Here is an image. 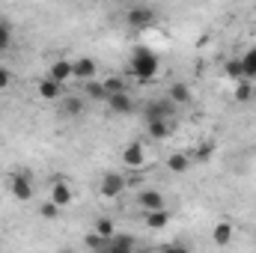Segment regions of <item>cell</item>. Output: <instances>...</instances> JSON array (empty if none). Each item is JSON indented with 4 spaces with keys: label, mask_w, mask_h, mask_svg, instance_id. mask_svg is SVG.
I'll return each mask as SVG.
<instances>
[{
    "label": "cell",
    "mask_w": 256,
    "mask_h": 253,
    "mask_svg": "<svg viewBox=\"0 0 256 253\" xmlns=\"http://www.w3.org/2000/svg\"><path fill=\"white\" fill-rule=\"evenodd\" d=\"M158 68H161V60H158V54H152L149 48H137V51L131 54V63H128V74H131V78H137V80H152V78L158 74Z\"/></svg>",
    "instance_id": "6da1fadb"
},
{
    "label": "cell",
    "mask_w": 256,
    "mask_h": 253,
    "mask_svg": "<svg viewBox=\"0 0 256 253\" xmlns=\"http://www.w3.org/2000/svg\"><path fill=\"white\" fill-rule=\"evenodd\" d=\"M176 116V104L170 98H155L146 104V122H173Z\"/></svg>",
    "instance_id": "7a4b0ae2"
},
{
    "label": "cell",
    "mask_w": 256,
    "mask_h": 253,
    "mask_svg": "<svg viewBox=\"0 0 256 253\" xmlns=\"http://www.w3.org/2000/svg\"><path fill=\"white\" fill-rule=\"evenodd\" d=\"M6 188L9 194L15 196V200H21V202H27V200H33V179L27 176V173H12L9 179H6Z\"/></svg>",
    "instance_id": "3957f363"
},
{
    "label": "cell",
    "mask_w": 256,
    "mask_h": 253,
    "mask_svg": "<svg viewBox=\"0 0 256 253\" xmlns=\"http://www.w3.org/2000/svg\"><path fill=\"white\" fill-rule=\"evenodd\" d=\"M126 188H128L126 176H122V173H114V170H110V173H104V176H102L98 194H102L104 200H116V196H120V194H122Z\"/></svg>",
    "instance_id": "277c9868"
},
{
    "label": "cell",
    "mask_w": 256,
    "mask_h": 253,
    "mask_svg": "<svg viewBox=\"0 0 256 253\" xmlns=\"http://www.w3.org/2000/svg\"><path fill=\"white\" fill-rule=\"evenodd\" d=\"M155 18H158V12L152 9V6H131L126 12V21L131 27H137V30H146V27H152L155 24Z\"/></svg>",
    "instance_id": "5b68a950"
},
{
    "label": "cell",
    "mask_w": 256,
    "mask_h": 253,
    "mask_svg": "<svg viewBox=\"0 0 256 253\" xmlns=\"http://www.w3.org/2000/svg\"><path fill=\"white\" fill-rule=\"evenodd\" d=\"M122 164L131 170H140L146 164V152H143V143H128L122 149Z\"/></svg>",
    "instance_id": "8992f818"
},
{
    "label": "cell",
    "mask_w": 256,
    "mask_h": 253,
    "mask_svg": "<svg viewBox=\"0 0 256 253\" xmlns=\"http://www.w3.org/2000/svg\"><path fill=\"white\" fill-rule=\"evenodd\" d=\"M96 72H98V66L92 57H80V60H74L72 63V78H80V80H96Z\"/></svg>",
    "instance_id": "52a82bcc"
},
{
    "label": "cell",
    "mask_w": 256,
    "mask_h": 253,
    "mask_svg": "<svg viewBox=\"0 0 256 253\" xmlns=\"http://www.w3.org/2000/svg\"><path fill=\"white\" fill-rule=\"evenodd\" d=\"M134 250H137L134 238H131V236H120V232H116V236L104 244V250H102V253H134Z\"/></svg>",
    "instance_id": "ba28073f"
},
{
    "label": "cell",
    "mask_w": 256,
    "mask_h": 253,
    "mask_svg": "<svg viewBox=\"0 0 256 253\" xmlns=\"http://www.w3.org/2000/svg\"><path fill=\"white\" fill-rule=\"evenodd\" d=\"M60 104H63V114L68 116V120H78V116L86 110L84 96H63V98H60Z\"/></svg>",
    "instance_id": "9c48e42d"
},
{
    "label": "cell",
    "mask_w": 256,
    "mask_h": 253,
    "mask_svg": "<svg viewBox=\"0 0 256 253\" xmlns=\"http://www.w3.org/2000/svg\"><path fill=\"white\" fill-rule=\"evenodd\" d=\"M140 208L149 214V212H161L164 208V196H161V190H140Z\"/></svg>",
    "instance_id": "30bf717a"
},
{
    "label": "cell",
    "mask_w": 256,
    "mask_h": 253,
    "mask_svg": "<svg viewBox=\"0 0 256 253\" xmlns=\"http://www.w3.org/2000/svg\"><path fill=\"white\" fill-rule=\"evenodd\" d=\"M72 200H74V194H72V188H68L66 182H54V185H51V202H54L57 208L72 206Z\"/></svg>",
    "instance_id": "8fae6325"
},
{
    "label": "cell",
    "mask_w": 256,
    "mask_h": 253,
    "mask_svg": "<svg viewBox=\"0 0 256 253\" xmlns=\"http://www.w3.org/2000/svg\"><path fill=\"white\" fill-rule=\"evenodd\" d=\"M39 98H45V102H60V98H63V84L45 78V80L39 84Z\"/></svg>",
    "instance_id": "7c38bea8"
},
{
    "label": "cell",
    "mask_w": 256,
    "mask_h": 253,
    "mask_svg": "<svg viewBox=\"0 0 256 253\" xmlns=\"http://www.w3.org/2000/svg\"><path fill=\"white\" fill-rule=\"evenodd\" d=\"M232 232H236V230H232V224L220 220V224H218V226L212 230V242H214L218 248H226V244L232 242Z\"/></svg>",
    "instance_id": "4fadbf2b"
},
{
    "label": "cell",
    "mask_w": 256,
    "mask_h": 253,
    "mask_svg": "<svg viewBox=\"0 0 256 253\" xmlns=\"http://www.w3.org/2000/svg\"><path fill=\"white\" fill-rule=\"evenodd\" d=\"M108 108H110L114 114H131V110H134V98H131L128 92H122V96H110V98H108Z\"/></svg>",
    "instance_id": "5bb4252c"
},
{
    "label": "cell",
    "mask_w": 256,
    "mask_h": 253,
    "mask_svg": "<svg viewBox=\"0 0 256 253\" xmlns=\"http://www.w3.org/2000/svg\"><path fill=\"white\" fill-rule=\"evenodd\" d=\"M167 98H170L173 104H188V102H191V86L179 80V84H173V86H170V92H167Z\"/></svg>",
    "instance_id": "9a60e30c"
},
{
    "label": "cell",
    "mask_w": 256,
    "mask_h": 253,
    "mask_svg": "<svg viewBox=\"0 0 256 253\" xmlns=\"http://www.w3.org/2000/svg\"><path fill=\"white\" fill-rule=\"evenodd\" d=\"M48 78H51V80H57V84H66V80L72 78V63H66V60H57V63L51 66Z\"/></svg>",
    "instance_id": "2e32d148"
},
{
    "label": "cell",
    "mask_w": 256,
    "mask_h": 253,
    "mask_svg": "<svg viewBox=\"0 0 256 253\" xmlns=\"http://www.w3.org/2000/svg\"><path fill=\"white\" fill-rule=\"evenodd\" d=\"M167 224H170V212H167V208L149 212V214H146V226H149V230H164Z\"/></svg>",
    "instance_id": "e0dca14e"
},
{
    "label": "cell",
    "mask_w": 256,
    "mask_h": 253,
    "mask_svg": "<svg viewBox=\"0 0 256 253\" xmlns=\"http://www.w3.org/2000/svg\"><path fill=\"white\" fill-rule=\"evenodd\" d=\"M84 96L92 98V102H108V92H104V84H102V80H90V84L84 86Z\"/></svg>",
    "instance_id": "ac0fdd59"
},
{
    "label": "cell",
    "mask_w": 256,
    "mask_h": 253,
    "mask_svg": "<svg viewBox=\"0 0 256 253\" xmlns=\"http://www.w3.org/2000/svg\"><path fill=\"white\" fill-rule=\"evenodd\" d=\"M102 84H104L108 98H110V96H122V92H128V84L122 80V78H104Z\"/></svg>",
    "instance_id": "d6986e66"
},
{
    "label": "cell",
    "mask_w": 256,
    "mask_h": 253,
    "mask_svg": "<svg viewBox=\"0 0 256 253\" xmlns=\"http://www.w3.org/2000/svg\"><path fill=\"white\" fill-rule=\"evenodd\" d=\"M92 232H96V236H102L104 242H110V238L116 236V230H114V224H110L108 218H98V220H96V230H92Z\"/></svg>",
    "instance_id": "ffe728a7"
},
{
    "label": "cell",
    "mask_w": 256,
    "mask_h": 253,
    "mask_svg": "<svg viewBox=\"0 0 256 253\" xmlns=\"http://www.w3.org/2000/svg\"><path fill=\"white\" fill-rule=\"evenodd\" d=\"M170 122H146V131H149V137L152 140H164L167 134H170Z\"/></svg>",
    "instance_id": "44dd1931"
},
{
    "label": "cell",
    "mask_w": 256,
    "mask_h": 253,
    "mask_svg": "<svg viewBox=\"0 0 256 253\" xmlns=\"http://www.w3.org/2000/svg\"><path fill=\"white\" fill-rule=\"evenodd\" d=\"M167 167H170L173 173H185V170L191 167V158H188V155H170V158H167Z\"/></svg>",
    "instance_id": "7402d4cb"
},
{
    "label": "cell",
    "mask_w": 256,
    "mask_h": 253,
    "mask_svg": "<svg viewBox=\"0 0 256 253\" xmlns=\"http://www.w3.org/2000/svg\"><path fill=\"white\" fill-rule=\"evenodd\" d=\"M242 72H244V80L256 78V48L248 51V57H242Z\"/></svg>",
    "instance_id": "603a6c76"
},
{
    "label": "cell",
    "mask_w": 256,
    "mask_h": 253,
    "mask_svg": "<svg viewBox=\"0 0 256 253\" xmlns=\"http://www.w3.org/2000/svg\"><path fill=\"white\" fill-rule=\"evenodd\" d=\"M254 96H256V90H254L250 80H242V84L236 86V102H250Z\"/></svg>",
    "instance_id": "cb8c5ba5"
},
{
    "label": "cell",
    "mask_w": 256,
    "mask_h": 253,
    "mask_svg": "<svg viewBox=\"0 0 256 253\" xmlns=\"http://www.w3.org/2000/svg\"><path fill=\"white\" fill-rule=\"evenodd\" d=\"M224 74H226V78H242V80H244V72H242V60H230V63H226V68H224Z\"/></svg>",
    "instance_id": "d4e9b609"
},
{
    "label": "cell",
    "mask_w": 256,
    "mask_h": 253,
    "mask_svg": "<svg viewBox=\"0 0 256 253\" xmlns=\"http://www.w3.org/2000/svg\"><path fill=\"white\" fill-rule=\"evenodd\" d=\"M39 214H42L45 220H54V218L60 214V208H57V206H54V202L48 200V202H42V206H39Z\"/></svg>",
    "instance_id": "484cf974"
},
{
    "label": "cell",
    "mask_w": 256,
    "mask_h": 253,
    "mask_svg": "<svg viewBox=\"0 0 256 253\" xmlns=\"http://www.w3.org/2000/svg\"><path fill=\"white\" fill-rule=\"evenodd\" d=\"M9 86H12V72H9V66H0V92Z\"/></svg>",
    "instance_id": "4316f807"
},
{
    "label": "cell",
    "mask_w": 256,
    "mask_h": 253,
    "mask_svg": "<svg viewBox=\"0 0 256 253\" xmlns=\"http://www.w3.org/2000/svg\"><path fill=\"white\" fill-rule=\"evenodd\" d=\"M9 39H12V33H9V27L0 21V51H6V48H9Z\"/></svg>",
    "instance_id": "83f0119b"
},
{
    "label": "cell",
    "mask_w": 256,
    "mask_h": 253,
    "mask_svg": "<svg viewBox=\"0 0 256 253\" xmlns=\"http://www.w3.org/2000/svg\"><path fill=\"white\" fill-rule=\"evenodd\" d=\"M167 253H191L185 244H173V248H167Z\"/></svg>",
    "instance_id": "f1b7e54d"
},
{
    "label": "cell",
    "mask_w": 256,
    "mask_h": 253,
    "mask_svg": "<svg viewBox=\"0 0 256 253\" xmlns=\"http://www.w3.org/2000/svg\"><path fill=\"white\" fill-rule=\"evenodd\" d=\"M134 253H149V250H134Z\"/></svg>",
    "instance_id": "f546056e"
},
{
    "label": "cell",
    "mask_w": 256,
    "mask_h": 253,
    "mask_svg": "<svg viewBox=\"0 0 256 253\" xmlns=\"http://www.w3.org/2000/svg\"><path fill=\"white\" fill-rule=\"evenodd\" d=\"M63 253H72V250H63Z\"/></svg>",
    "instance_id": "4dcf8cb0"
}]
</instances>
